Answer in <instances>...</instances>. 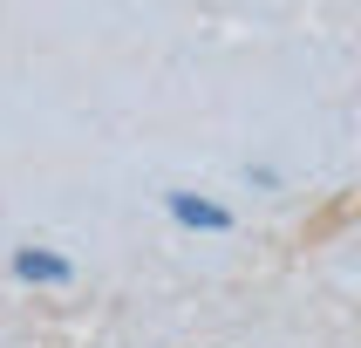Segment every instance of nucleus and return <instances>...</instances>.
Returning <instances> with one entry per match:
<instances>
[{
  "instance_id": "obj_1",
  "label": "nucleus",
  "mask_w": 361,
  "mask_h": 348,
  "mask_svg": "<svg viewBox=\"0 0 361 348\" xmlns=\"http://www.w3.org/2000/svg\"><path fill=\"white\" fill-rule=\"evenodd\" d=\"M355 219H361V184H355V191H341L334 205H321V212H314V219L300 225V246H327L334 232H348Z\"/></svg>"
}]
</instances>
